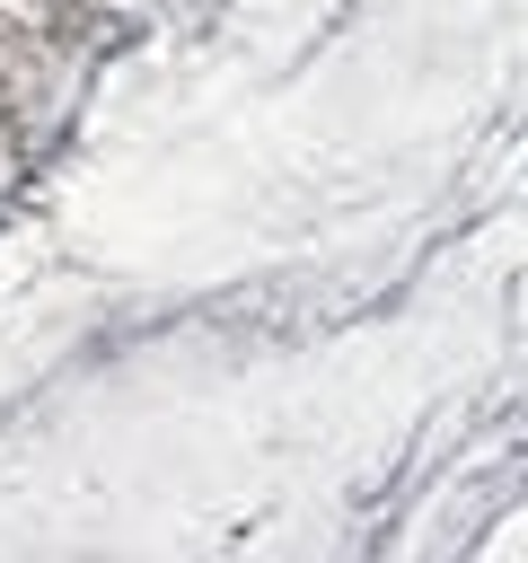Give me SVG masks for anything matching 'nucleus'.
Returning <instances> with one entry per match:
<instances>
[]
</instances>
